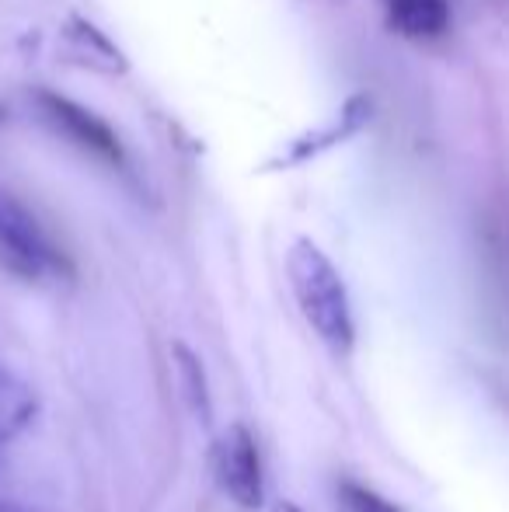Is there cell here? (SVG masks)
Returning a JSON list of instances; mask_svg holds the SVG:
<instances>
[{
	"instance_id": "1",
	"label": "cell",
	"mask_w": 509,
	"mask_h": 512,
	"mask_svg": "<svg viewBox=\"0 0 509 512\" xmlns=\"http://www.w3.org/2000/svg\"><path fill=\"white\" fill-rule=\"evenodd\" d=\"M286 279H290V293L297 300L300 317L311 324L314 335L335 356H346L356 342V321L346 279L335 269L332 258L311 237H297L286 251Z\"/></svg>"
},
{
	"instance_id": "2",
	"label": "cell",
	"mask_w": 509,
	"mask_h": 512,
	"mask_svg": "<svg viewBox=\"0 0 509 512\" xmlns=\"http://www.w3.org/2000/svg\"><path fill=\"white\" fill-rule=\"evenodd\" d=\"M0 269L25 283H67L74 265L63 248L46 234L35 213L0 189Z\"/></svg>"
},
{
	"instance_id": "3",
	"label": "cell",
	"mask_w": 509,
	"mask_h": 512,
	"mask_svg": "<svg viewBox=\"0 0 509 512\" xmlns=\"http://www.w3.org/2000/svg\"><path fill=\"white\" fill-rule=\"evenodd\" d=\"M210 471L217 488L241 509H258L265 499L262 481V457L252 429L241 422H231L210 446Z\"/></svg>"
},
{
	"instance_id": "4",
	"label": "cell",
	"mask_w": 509,
	"mask_h": 512,
	"mask_svg": "<svg viewBox=\"0 0 509 512\" xmlns=\"http://www.w3.org/2000/svg\"><path fill=\"white\" fill-rule=\"evenodd\" d=\"M35 108H39L42 122H46L56 136L74 143L81 154H91L95 161L116 164V168L126 161L123 140H119L116 129H112L102 115L91 112V108L77 105L74 98L56 95V91H39V95H35Z\"/></svg>"
},
{
	"instance_id": "5",
	"label": "cell",
	"mask_w": 509,
	"mask_h": 512,
	"mask_svg": "<svg viewBox=\"0 0 509 512\" xmlns=\"http://www.w3.org/2000/svg\"><path fill=\"white\" fill-rule=\"evenodd\" d=\"M387 25L408 42H436L450 32V0H387Z\"/></svg>"
},
{
	"instance_id": "6",
	"label": "cell",
	"mask_w": 509,
	"mask_h": 512,
	"mask_svg": "<svg viewBox=\"0 0 509 512\" xmlns=\"http://www.w3.org/2000/svg\"><path fill=\"white\" fill-rule=\"evenodd\" d=\"M67 42H70V53H74L81 63H88L91 70H102V74H126V56L119 53L116 42H112L102 28L91 25V21L70 18Z\"/></svg>"
},
{
	"instance_id": "7",
	"label": "cell",
	"mask_w": 509,
	"mask_h": 512,
	"mask_svg": "<svg viewBox=\"0 0 509 512\" xmlns=\"http://www.w3.org/2000/svg\"><path fill=\"white\" fill-rule=\"evenodd\" d=\"M35 411H39L35 394L28 391L18 377L0 370V450H4L7 443H14V439L28 429Z\"/></svg>"
},
{
	"instance_id": "8",
	"label": "cell",
	"mask_w": 509,
	"mask_h": 512,
	"mask_svg": "<svg viewBox=\"0 0 509 512\" xmlns=\"http://www.w3.org/2000/svg\"><path fill=\"white\" fill-rule=\"evenodd\" d=\"M171 359H175L178 384H182L189 408L196 411L199 422H210V387H206V370L199 363V356L185 342H175L171 345Z\"/></svg>"
},
{
	"instance_id": "9",
	"label": "cell",
	"mask_w": 509,
	"mask_h": 512,
	"mask_svg": "<svg viewBox=\"0 0 509 512\" xmlns=\"http://www.w3.org/2000/svg\"><path fill=\"white\" fill-rule=\"evenodd\" d=\"M339 499H342V509L346 512H401L394 502H387L384 495H377L374 488L356 485V481H342Z\"/></svg>"
},
{
	"instance_id": "10",
	"label": "cell",
	"mask_w": 509,
	"mask_h": 512,
	"mask_svg": "<svg viewBox=\"0 0 509 512\" xmlns=\"http://www.w3.org/2000/svg\"><path fill=\"white\" fill-rule=\"evenodd\" d=\"M276 512H300V509L293 506V502H279V506H276Z\"/></svg>"
},
{
	"instance_id": "11",
	"label": "cell",
	"mask_w": 509,
	"mask_h": 512,
	"mask_svg": "<svg viewBox=\"0 0 509 512\" xmlns=\"http://www.w3.org/2000/svg\"><path fill=\"white\" fill-rule=\"evenodd\" d=\"M0 512H28V509H21V506H0Z\"/></svg>"
},
{
	"instance_id": "12",
	"label": "cell",
	"mask_w": 509,
	"mask_h": 512,
	"mask_svg": "<svg viewBox=\"0 0 509 512\" xmlns=\"http://www.w3.org/2000/svg\"><path fill=\"white\" fill-rule=\"evenodd\" d=\"M0 122H4V108H0Z\"/></svg>"
}]
</instances>
